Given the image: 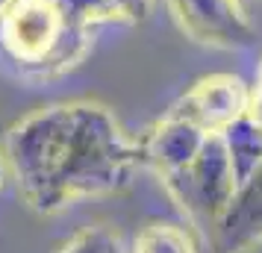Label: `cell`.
Segmentation results:
<instances>
[{
    "mask_svg": "<svg viewBox=\"0 0 262 253\" xmlns=\"http://www.w3.org/2000/svg\"><path fill=\"white\" fill-rule=\"evenodd\" d=\"M256 83H262V62H259V74H256Z\"/></svg>",
    "mask_w": 262,
    "mask_h": 253,
    "instance_id": "cell-15",
    "label": "cell"
},
{
    "mask_svg": "<svg viewBox=\"0 0 262 253\" xmlns=\"http://www.w3.org/2000/svg\"><path fill=\"white\" fill-rule=\"evenodd\" d=\"M224 142H227L230 156H233V168H236L238 186H242L256 171V165L262 162V130L245 115L233 127L224 130Z\"/></svg>",
    "mask_w": 262,
    "mask_h": 253,
    "instance_id": "cell-8",
    "label": "cell"
},
{
    "mask_svg": "<svg viewBox=\"0 0 262 253\" xmlns=\"http://www.w3.org/2000/svg\"><path fill=\"white\" fill-rule=\"evenodd\" d=\"M130 253H198V241L183 224L154 221L136 236Z\"/></svg>",
    "mask_w": 262,
    "mask_h": 253,
    "instance_id": "cell-9",
    "label": "cell"
},
{
    "mask_svg": "<svg viewBox=\"0 0 262 253\" xmlns=\"http://www.w3.org/2000/svg\"><path fill=\"white\" fill-rule=\"evenodd\" d=\"M180 30L209 48H250L256 30L238 0H168Z\"/></svg>",
    "mask_w": 262,
    "mask_h": 253,
    "instance_id": "cell-5",
    "label": "cell"
},
{
    "mask_svg": "<svg viewBox=\"0 0 262 253\" xmlns=\"http://www.w3.org/2000/svg\"><path fill=\"white\" fill-rule=\"evenodd\" d=\"M206 130H201L198 124L180 118L168 109V115L162 121H156L147 130L139 147H142V159L156 171L159 180H165L171 174H177L180 168H186L191 159L201 153L203 142H206Z\"/></svg>",
    "mask_w": 262,
    "mask_h": 253,
    "instance_id": "cell-7",
    "label": "cell"
},
{
    "mask_svg": "<svg viewBox=\"0 0 262 253\" xmlns=\"http://www.w3.org/2000/svg\"><path fill=\"white\" fill-rule=\"evenodd\" d=\"M245 115L262 130V83L250 85V100H248V112Z\"/></svg>",
    "mask_w": 262,
    "mask_h": 253,
    "instance_id": "cell-12",
    "label": "cell"
},
{
    "mask_svg": "<svg viewBox=\"0 0 262 253\" xmlns=\"http://www.w3.org/2000/svg\"><path fill=\"white\" fill-rule=\"evenodd\" d=\"M59 253H127L121 236L106 227H85L74 236Z\"/></svg>",
    "mask_w": 262,
    "mask_h": 253,
    "instance_id": "cell-10",
    "label": "cell"
},
{
    "mask_svg": "<svg viewBox=\"0 0 262 253\" xmlns=\"http://www.w3.org/2000/svg\"><path fill=\"white\" fill-rule=\"evenodd\" d=\"M162 186L191 224L212 233V227L221 221V215L238 192V177L233 168V156L227 150L224 133L206 135L201 153L186 168L165 177Z\"/></svg>",
    "mask_w": 262,
    "mask_h": 253,
    "instance_id": "cell-3",
    "label": "cell"
},
{
    "mask_svg": "<svg viewBox=\"0 0 262 253\" xmlns=\"http://www.w3.org/2000/svg\"><path fill=\"white\" fill-rule=\"evenodd\" d=\"M106 3L118 12L121 24H139V21H144L154 12L156 0H106Z\"/></svg>",
    "mask_w": 262,
    "mask_h": 253,
    "instance_id": "cell-11",
    "label": "cell"
},
{
    "mask_svg": "<svg viewBox=\"0 0 262 253\" xmlns=\"http://www.w3.org/2000/svg\"><path fill=\"white\" fill-rule=\"evenodd\" d=\"M15 0H0V18H3V15H6V9H9V6H12Z\"/></svg>",
    "mask_w": 262,
    "mask_h": 253,
    "instance_id": "cell-14",
    "label": "cell"
},
{
    "mask_svg": "<svg viewBox=\"0 0 262 253\" xmlns=\"http://www.w3.org/2000/svg\"><path fill=\"white\" fill-rule=\"evenodd\" d=\"M250 100V85L236 74L201 77L186 95L171 106L174 115L198 124L206 133H224L238 118H245Z\"/></svg>",
    "mask_w": 262,
    "mask_h": 253,
    "instance_id": "cell-4",
    "label": "cell"
},
{
    "mask_svg": "<svg viewBox=\"0 0 262 253\" xmlns=\"http://www.w3.org/2000/svg\"><path fill=\"white\" fill-rule=\"evenodd\" d=\"M115 21L106 0H15L0 18V53L27 80H50L77 68Z\"/></svg>",
    "mask_w": 262,
    "mask_h": 253,
    "instance_id": "cell-2",
    "label": "cell"
},
{
    "mask_svg": "<svg viewBox=\"0 0 262 253\" xmlns=\"http://www.w3.org/2000/svg\"><path fill=\"white\" fill-rule=\"evenodd\" d=\"M212 244L218 253H253L262 247V162L212 227Z\"/></svg>",
    "mask_w": 262,
    "mask_h": 253,
    "instance_id": "cell-6",
    "label": "cell"
},
{
    "mask_svg": "<svg viewBox=\"0 0 262 253\" xmlns=\"http://www.w3.org/2000/svg\"><path fill=\"white\" fill-rule=\"evenodd\" d=\"M3 156L24 203L53 215L85 197L121 192L142 147L103 103L65 100L12 124Z\"/></svg>",
    "mask_w": 262,
    "mask_h": 253,
    "instance_id": "cell-1",
    "label": "cell"
},
{
    "mask_svg": "<svg viewBox=\"0 0 262 253\" xmlns=\"http://www.w3.org/2000/svg\"><path fill=\"white\" fill-rule=\"evenodd\" d=\"M6 174H9V165H6V156L0 153V189H3V180H6Z\"/></svg>",
    "mask_w": 262,
    "mask_h": 253,
    "instance_id": "cell-13",
    "label": "cell"
}]
</instances>
